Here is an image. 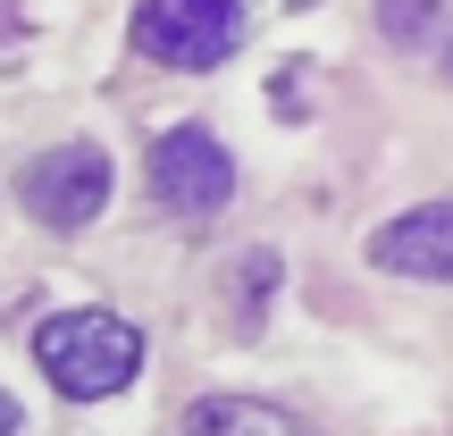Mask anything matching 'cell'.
<instances>
[{"label": "cell", "mask_w": 453, "mask_h": 436, "mask_svg": "<svg viewBox=\"0 0 453 436\" xmlns=\"http://www.w3.org/2000/svg\"><path fill=\"white\" fill-rule=\"evenodd\" d=\"M34 370L67 394V403H101V394H127L143 370V327L118 319V310H50L34 327Z\"/></svg>", "instance_id": "obj_1"}, {"label": "cell", "mask_w": 453, "mask_h": 436, "mask_svg": "<svg viewBox=\"0 0 453 436\" xmlns=\"http://www.w3.org/2000/svg\"><path fill=\"white\" fill-rule=\"evenodd\" d=\"M243 0H143L134 9V26H127V42H134V59H151V67H226L243 50Z\"/></svg>", "instance_id": "obj_2"}, {"label": "cell", "mask_w": 453, "mask_h": 436, "mask_svg": "<svg viewBox=\"0 0 453 436\" xmlns=\"http://www.w3.org/2000/svg\"><path fill=\"white\" fill-rule=\"evenodd\" d=\"M118 177H110V151L101 143H59V151H34L26 168H17V202H26L34 226H59V235H76V226H93L110 210Z\"/></svg>", "instance_id": "obj_3"}, {"label": "cell", "mask_w": 453, "mask_h": 436, "mask_svg": "<svg viewBox=\"0 0 453 436\" xmlns=\"http://www.w3.org/2000/svg\"><path fill=\"white\" fill-rule=\"evenodd\" d=\"M143 177H151V194H160L168 210L194 218V226H211L226 202H235V160H226V143L211 126H168L160 143H151Z\"/></svg>", "instance_id": "obj_4"}, {"label": "cell", "mask_w": 453, "mask_h": 436, "mask_svg": "<svg viewBox=\"0 0 453 436\" xmlns=\"http://www.w3.org/2000/svg\"><path fill=\"white\" fill-rule=\"evenodd\" d=\"M370 260L387 277H420V286H453V202H420V210L387 218L370 235Z\"/></svg>", "instance_id": "obj_5"}, {"label": "cell", "mask_w": 453, "mask_h": 436, "mask_svg": "<svg viewBox=\"0 0 453 436\" xmlns=\"http://www.w3.org/2000/svg\"><path fill=\"white\" fill-rule=\"evenodd\" d=\"M185 436H319V428L294 420L286 403H260V394H202L185 411Z\"/></svg>", "instance_id": "obj_6"}, {"label": "cell", "mask_w": 453, "mask_h": 436, "mask_svg": "<svg viewBox=\"0 0 453 436\" xmlns=\"http://www.w3.org/2000/svg\"><path fill=\"white\" fill-rule=\"evenodd\" d=\"M437 17H445V0H378V26H387L395 42H428Z\"/></svg>", "instance_id": "obj_7"}, {"label": "cell", "mask_w": 453, "mask_h": 436, "mask_svg": "<svg viewBox=\"0 0 453 436\" xmlns=\"http://www.w3.org/2000/svg\"><path fill=\"white\" fill-rule=\"evenodd\" d=\"M17 428H26V411H17V394L0 386V436H17Z\"/></svg>", "instance_id": "obj_8"}]
</instances>
